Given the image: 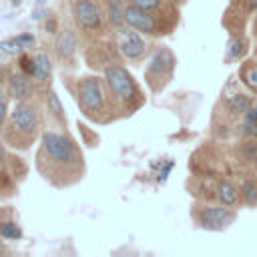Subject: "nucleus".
<instances>
[{"label": "nucleus", "mask_w": 257, "mask_h": 257, "mask_svg": "<svg viewBox=\"0 0 257 257\" xmlns=\"http://www.w3.org/2000/svg\"><path fill=\"white\" fill-rule=\"evenodd\" d=\"M38 171L58 187H66L76 183L82 177L84 163L80 149L72 139L62 133L46 131L40 141V149L36 155Z\"/></svg>", "instance_id": "obj_1"}, {"label": "nucleus", "mask_w": 257, "mask_h": 257, "mask_svg": "<svg viewBox=\"0 0 257 257\" xmlns=\"http://www.w3.org/2000/svg\"><path fill=\"white\" fill-rule=\"evenodd\" d=\"M104 84L108 88V102L114 112H133L143 104V92L135 78L122 66L104 68Z\"/></svg>", "instance_id": "obj_2"}, {"label": "nucleus", "mask_w": 257, "mask_h": 257, "mask_svg": "<svg viewBox=\"0 0 257 257\" xmlns=\"http://www.w3.org/2000/svg\"><path fill=\"white\" fill-rule=\"evenodd\" d=\"M36 135H38V112L30 102L20 100L10 114V120L6 122L4 139L8 141V145L16 149H28L30 143L36 139Z\"/></svg>", "instance_id": "obj_3"}, {"label": "nucleus", "mask_w": 257, "mask_h": 257, "mask_svg": "<svg viewBox=\"0 0 257 257\" xmlns=\"http://www.w3.org/2000/svg\"><path fill=\"white\" fill-rule=\"evenodd\" d=\"M78 104H80L82 112L86 116H90L92 120H98V122L106 120L104 112H106V106H110V102L104 98L100 80L96 76L80 78V82H78Z\"/></svg>", "instance_id": "obj_4"}, {"label": "nucleus", "mask_w": 257, "mask_h": 257, "mask_svg": "<svg viewBox=\"0 0 257 257\" xmlns=\"http://www.w3.org/2000/svg\"><path fill=\"white\" fill-rule=\"evenodd\" d=\"M175 70V54L167 46H157L149 58L147 66V84L153 92H161L173 76Z\"/></svg>", "instance_id": "obj_5"}, {"label": "nucleus", "mask_w": 257, "mask_h": 257, "mask_svg": "<svg viewBox=\"0 0 257 257\" xmlns=\"http://www.w3.org/2000/svg\"><path fill=\"white\" fill-rule=\"evenodd\" d=\"M193 219L201 229L221 231L235 221V213L231 209L217 207V205H201V207L197 205L193 211Z\"/></svg>", "instance_id": "obj_6"}, {"label": "nucleus", "mask_w": 257, "mask_h": 257, "mask_svg": "<svg viewBox=\"0 0 257 257\" xmlns=\"http://www.w3.org/2000/svg\"><path fill=\"white\" fill-rule=\"evenodd\" d=\"M116 48L118 52L128 60H139L147 54V42L143 40L141 32L128 24H122L116 28Z\"/></svg>", "instance_id": "obj_7"}, {"label": "nucleus", "mask_w": 257, "mask_h": 257, "mask_svg": "<svg viewBox=\"0 0 257 257\" xmlns=\"http://www.w3.org/2000/svg\"><path fill=\"white\" fill-rule=\"evenodd\" d=\"M124 22L133 28H137L141 34H163L159 30V18L155 12L151 10H145V8H139L135 4H128L126 10H124Z\"/></svg>", "instance_id": "obj_8"}, {"label": "nucleus", "mask_w": 257, "mask_h": 257, "mask_svg": "<svg viewBox=\"0 0 257 257\" xmlns=\"http://www.w3.org/2000/svg\"><path fill=\"white\" fill-rule=\"evenodd\" d=\"M74 18L82 30H98L102 26V12L94 0H74Z\"/></svg>", "instance_id": "obj_9"}, {"label": "nucleus", "mask_w": 257, "mask_h": 257, "mask_svg": "<svg viewBox=\"0 0 257 257\" xmlns=\"http://www.w3.org/2000/svg\"><path fill=\"white\" fill-rule=\"evenodd\" d=\"M76 48V36L70 28H64L56 38V52L60 58H72Z\"/></svg>", "instance_id": "obj_10"}, {"label": "nucleus", "mask_w": 257, "mask_h": 257, "mask_svg": "<svg viewBox=\"0 0 257 257\" xmlns=\"http://www.w3.org/2000/svg\"><path fill=\"white\" fill-rule=\"evenodd\" d=\"M10 92L18 98V100H26L32 92V86H30V80L28 76L20 70L18 74H12L10 76Z\"/></svg>", "instance_id": "obj_11"}, {"label": "nucleus", "mask_w": 257, "mask_h": 257, "mask_svg": "<svg viewBox=\"0 0 257 257\" xmlns=\"http://www.w3.org/2000/svg\"><path fill=\"white\" fill-rule=\"evenodd\" d=\"M239 191H237V187L233 185V183H229V181H219V185H217V199L223 203V205H227V207H231V205H237L239 203Z\"/></svg>", "instance_id": "obj_12"}, {"label": "nucleus", "mask_w": 257, "mask_h": 257, "mask_svg": "<svg viewBox=\"0 0 257 257\" xmlns=\"http://www.w3.org/2000/svg\"><path fill=\"white\" fill-rule=\"evenodd\" d=\"M124 10H126V6L122 0H106V16H108L110 26L118 28V26L126 24L124 22Z\"/></svg>", "instance_id": "obj_13"}, {"label": "nucleus", "mask_w": 257, "mask_h": 257, "mask_svg": "<svg viewBox=\"0 0 257 257\" xmlns=\"http://www.w3.org/2000/svg\"><path fill=\"white\" fill-rule=\"evenodd\" d=\"M50 72H52V62H50L48 54L46 52H38L34 56V76L32 78H36L38 82H44V80H48Z\"/></svg>", "instance_id": "obj_14"}, {"label": "nucleus", "mask_w": 257, "mask_h": 257, "mask_svg": "<svg viewBox=\"0 0 257 257\" xmlns=\"http://www.w3.org/2000/svg\"><path fill=\"white\" fill-rule=\"evenodd\" d=\"M239 76H241V80H243L249 88L257 90V62H255V60H247V62L241 66Z\"/></svg>", "instance_id": "obj_15"}, {"label": "nucleus", "mask_w": 257, "mask_h": 257, "mask_svg": "<svg viewBox=\"0 0 257 257\" xmlns=\"http://www.w3.org/2000/svg\"><path fill=\"white\" fill-rule=\"evenodd\" d=\"M239 155L245 163L257 167V141L255 139H247L241 143V149H239Z\"/></svg>", "instance_id": "obj_16"}, {"label": "nucleus", "mask_w": 257, "mask_h": 257, "mask_svg": "<svg viewBox=\"0 0 257 257\" xmlns=\"http://www.w3.org/2000/svg\"><path fill=\"white\" fill-rule=\"evenodd\" d=\"M48 108H50V112L54 114V118L60 122V126H66V116H64V112H62V104H60V100H58V96H56L54 90L48 92Z\"/></svg>", "instance_id": "obj_17"}, {"label": "nucleus", "mask_w": 257, "mask_h": 257, "mask_svg": "<svg viewBox=\"0 0 257 257\" xmlns=\"http://www.w3.org/2000/svg\"><path fill=\"white\" fill-rule=\"evenodd\" d=\"M229 108L233 112H239V114H245L249 108H251V98L245 96V94H235L229 98Z\"/></svg>", "instance_id": "obj_18"}, {"label": "nucleus", "mask_w": 257, "mask_h": 257, "mask_svg": "<svg viewBox=\"0 0 257 257\" xmlns=\"http://www.w3.org/2000/svg\"><path fill=\"white\" fill-rule=\"evenodd\" d=\"M241 197H243V201L247 205L255 207L257 205V185L253 181H243V185H241Z\"/></svg>", "instance_id": "obj_19"}, {"label": "nucleus", "mask_w": 257, "mask_h": 257, "mask_svg": "<svg viewBox=\"0 0 257 257\" xmlns=\"http://www.w3.org/2000/svg\"><path fill=\"white\" fill-rule=\"evenodd\" d=\"M0 235L4 239H8V241H16V239L22 237V231H20V227L16 223L6 221V223H0Z\"/></svg>", "instance_id": "obj_20"}, {"label": "nucleus", "mask_w": 257, "mask_h": 257, "mask_svg": "<svg viewBox=\"0 0 257 257\" xmlns=\"http://www.w3.org/2000/svg\"><path fill=\"white\" fill-rule=\"evenodd\" d=\"M245 46H247L245 38L233 36L231 42H229V58H239V56H243V54H245Z\"/></svg>", "instance_id": "obj_21"}, {"label": "nucleus", "mask_w": 257, "mask_h": 257, "mask_svg": "<svg viewBox=\"0 0 257 257\" xmlns=\"http://www.w3.org/2000/svg\"><path fill=\"white\" fill-rule=\"evenodd\" d=\"M128 4H135V6L151 10V12H159L163 8V0H128Z\"/></svg>", "instance_id": "obj_22"}, {"label": "nucleus", "mask_w": 257, "mask_h": 257, "mask_svg": "<svg viewBox=\"0 0 257 257\" xmlns=\"http://www.w3.org/2000/svg\"><path fill=\"white\" fill-rule=\"evenodd\" d=\"M18 64H20V70L26 74V76H34V58H30L28 54H22L18 58Z\"/></svg>", "instance_id": "obj_23"}, {"label": "nucleus", "mask_w": 257, "mask_h": 257, "mask_svg": "<svg viewBox=\"0 0 257 257\" xmlns=\"http://www.w3.org/2000/svg\"><path fill=\"white\" fill-rule=\"evenodd\" d=\"M14 40L18 42V46H20V48H24V46H30V44L34 42V38H32L30 34H20V36H16Z\"/></svg>", "instance_id": "obj_24"}, {"label": "nucleus", "mask_w": 257, "mask_h": 257, "mask_svg": "<svg viewBox=\"0 0 257 257\" xmlns=\"http://www.w3.org/2000/svg\"><path fill=\"white\" fill-rule=\"evenodd\" d=\"M245 122H257V106H251L245 112Z\"/></svg>", "instance_id": "obj_25"}, {"label": "nucleus", "mask_w": 257, "mask_h": 257, "mask_svg": "<svg viewBox=\"0 0 257 257\" xmlns=\"http://www.w3.org/2000/svg\"><path fill=\"white\" fill-rule=\"evenodd\" d=\"M6 114H8V104H6V100H2V102H0V126L4 124Z\"/></svg>", "instance_id": "obj_26"}, {"label": "nucleus", "mask_w": 257, "mask_h": 257, "mask_svg": "<svg viewBox=\"0 0 257 257\" xmlns=\"http://www.w3.org/2000/svg\"><path fill=\"white\" fill-rule=\"evenodd\" d=\"M245 6H247L249 10H255V8H257V0H245Z\"/></svg>", "instance_id": "obj_27"}, {"label": "nucleus", "mask_w": 257, "mask_h": 257, "mask_svg": "<svg viewBox=\"0 0 257 257\" xmlns=\"http://www.w3.org/2000/svg\"><path fill=\"white\" fill-rule=\"evenodd\" d=\"M4 157H6V153H4V147L0 145V163H4Z\"/></svg>", "instance_id": "obj_28"}, {"label": "nucleus", "mask_w": 257, "mask_h": 257, "mask_svg": "<svg viewBox=\"0 0 257 257\" xmlns=\"http://www.w3.org/2000/svg\"><path fill=\"white\" fill-rule=\"evenodd\" d=\"M253 34L257 36V18H255V24H253Z\"/></svg>", "instance_id": "obj_29"}, {"label": "nucleus", "mask_w": 257, "mask_h": 257, "mask_svg": "<svg viewBox=\"0 0 257 257\" xmlns=\"http://www.w3.org/2000/svg\"><path fill=\"white\" fill-rule=\"evenodd\" d=\"M36 2H38V4H44V2H46V0H36Z\"/></svg>", "instance_id": "obj_30"}, {"label": "nucleus", "mask_w": 257, "mask_h": 257, "mask_svg": "<svg viewBox=\"0 0 257 257\" xmlns=\"http://www.w3.org/2000/svg\"><path fill=\"white\" fill-rule=\"evenodd\" d=\"M12 2H18V0H12Z\"/></svg>", "instance_id": "obj_31"}]
</instances>
